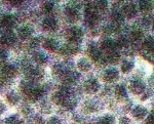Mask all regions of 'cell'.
Segmentation results:
<instances>
[{
	"instance_id": "cell-10",
	"label": "cell",
	"mask_w": 154,
	"mask_h": 124,
	"mask_svg": "<svg viewBox=\"0 0 154 124\" xmlns=\"http://www.w3.org/2000/svg\"><path fill=\"white\" fill-rule=\"evenodd\" d=\"M122 14L123 17L126 19H134L138 14V8L135 4L133 3H128L122 7Z\"/></svg>"
},
{
	"instance_id": "cell-29",
	"label": "cell",
	"mask_w": 154,
	"mask_h": 124,
	"mask_svg": "<svg viewBox=\"0 0 154 124\" xmlns=\"http://www.w3.org/2000/svg\"><path fill=\"white\" fill-rule=\"evenodd\" d=\"M97 11H104L108 7V0H95V3H94Z\"/></svg>"
},
{
	"instance_id": "cell-7",
	"label": "cell",
	"mask_w": 154,
	"mask_h": 124,
	"mask_svg": "<svg viewBox=\"0 0 154 124\" xmlns=\"http://www.w3.org/2000/svg\"><path fill=\"white\" fill-rule=\"evenodd\" d=\"M42 29L46 32H54L58 29V22L53 17H46L42 21Z\"/></svg>"
},
{
	"instance_id": "cell-30",
	"label": "cell",
	"mask_w": 154,
	"mask_h": 124,
	"mask_svg": "<svg viewBox=\"0 0 154 124\" xmlns=\"http://www.w3.org/2000/svg\"><path fill=\"white\" fill-rule=\"evenodd\" d=\"M111 20L114 24H121L125 20V17H123L122 12L120 11H113L112 14H111Z\"/></svg>"
},
{
	"instance_id": "cell-3",
	"label": "cell",
	"mask_w": 154,
	"mask_h": 124,
	"mask_svg": "<svg viewBox=\"0 0 154 124\" xmlns=\"http://www.w3.org/2000/svg\"><path fill=\"white\" fill-rule=\"evenodd\" d=\"M66 36L70 43L78 44L83 38V32H82V30L80 28H78V27H71V28L68 29V31H67Z\"/></svg>"
},
{
	"instance_id": "cell-11",
	"label": "cell",
	"mask_w": 154,
	"mask_h": 124,
	"mask_svg": "<svg viewBox=\"0 0 154 124\" xmlns=\"http://www.w3.org/2000/svg\"><path fill=\"white\" fill-rule=\"evenodd\" d=\"M76 67L80 72L82 73H88L91 70L93 66H91V63L88 59L86 58H80L76 61Z\"/></svg>"
},
{
	"instance_id": "cell-33",
	"label": "cell",
	"mask_w": 154,
	"mask_h": 124,
	"mask_svg": "<svg viewBox=\"0 0 154 124\" xmlns=\"http://www.w3.org/2000/svg\"><path fill=\"white\" fill-rule=\"evenodd\" d=\"M115 42H116V46H117L118 48H125V47H126V46L128 45V39H126L125 37H123V36L119 37V38Z\"/></svg>"
},
{
	"instance_id": "cell-26",
	"label": "cell",
	"mask_w": 154,
	"mask_h": 124,
	"mask_svg": "<svg viewBox=\"0 0 154 124\" xmlns=\"http://www.w3.org/2000/svg\"><path fill=\"white\" fill-rule=\"evenodd\" d=\"M143 47L150 53H154V39L151 37H148L143 42Z\"/></svg>"
},
{
	"instance_id": "cell-36",
	"label": "cell",
	"mask_w": 154,
	"mask_h": 124,
	"mask_svg": "<svg viewBox=\"0 0 154 124\" xmlns=\"http://www.w3.org/2000/svg\"><path fill=\"white\" fill-rule=\"evenodd\" d=\"M85 110L88 111V113L91 112H94V111L96 110V106L94 103H91V101H88V103L85 104Z\"/></svg>"
},
{
	"instance_id": "cell-25",
	"label": "cell",
	"mask_w": 154,
	"mask_h": 124,
	"mask_svg": "<svg viewBox=\"0 0 154 124\" xmlns=\"http://www.w3.org/2000/svg\"><path fill=\"white\" fill-rule=\"evenodd\" d=\"M107 61L109 62V63L111 64H116L119 62V59H120V54L117 50H112V51H109V53H107V56H106Z\"/></svg>"
},
{
	"instance_id": "cell-32",
	"label": "cell",
	"mask_w": 154,
	"mask_h": 124,
	"mask_svg": "<svg viewBox=\"0 0 154 124\" xmlns=\"http://www.w3.org/2000/svg\"><path fill=\"white\" fill-rule=\"evenodd\" d=\"M143 38V32L141 30H134L131 33V40L134 42H139Z\"/></svg>"
},
{
	"instance_id": "cell-41",
	"label": "cell",
	"mask_w": 154,
	"mask_h": 124,
	"mask_svg": "<svg viewBox=\"0 0 154 124\" xmlns=\"http://www.w3.org/2000/svg\"><path fill=\"white\" fill-rule=\"evenodd\" d=\"M6 122H8V123H17V122H19V120H18V118H17L16 116H12V117H9V118L6 119Z\"/></svg>"
},
{
	"instance_id": "cell-14",
	"label": "cell",
	"mask_w": 154,
	"mask_h": 124,
	"mask_svg": "<svg viewBox=\"0 0 154 124\" xmlns=\"http://www.w3.org/2000/svg\"><path fill=\"white\" fill-rule=\"evenodd\" d=\"M42 47L49 53H56L59 48V42L54 38H46L42 42Z\"/></svg>"
},
{
	"instance_id": "cell-42",
	"label": "cell",
	"mask_w": 154,
	"mask_h": 124,
	"mask_svg": "<svg viewBox=\"0 0 154 124\" xmlns=\"http://www.w3.org/2000/svg\"><path fill=\"white\" fill-rule=\"evenodd\" d=\"M119 122H120V123H130L131 120H130V119H128V118H121Z\"/></svg>"
},
{
	"instance_id": "cell-21",
	"label": "cell",
	"mask_w": 154,
	"mask_h": 124,
	"mask_svg": "<svg viewBox=\"0 0 154 124\" xmlns=\"http://www.w3.org/2000/svg\"><path fill=\"white\" fill-rule=\"evenodd\" d=\"M61 77L66 84H72V83L76 82V80L78 79V75H77L76 73H74V72H71V71L64 72L63 75H62Z\"/></svg>"
},
{
	"instance_id": "cell-19",
	"label": "cell",
	"mask_w": 154,
	"mask_h": 124,
	"mask_svg": "<svg viewBox=\"0 0 154 124\" xmlns=\"http://www.w3.org/2000/svg\"><path fill=\"white\" fill-rule=\"evenodd\" d=\"M32 59H33V61L35 62L36 64H38V65H45L48 61V56L41 50H36L35 53H33V56H32Z\"/></svg>"
},
{
	"instance_id": "cell-5",
	"label": "cell",
	"mask_w": 154,
	"mask_h": 124,
	"mask_svg": "<svg viewBox=\"0 0 154 124\" xmlns=\"http://www.w3.org/2000/svg\"><path fill=\"white\" fill-rule=\"evenodd\" d=\"M17 35L21 40H28L33 35V29L28 25H24V26L19 27L17 30Z\"/></svg>"
},
{
	"instance_id": "cell-22",
	"label": "cell",
	"mask_w": 154,
	"mask_h": 124,
	"mask_svg": "<svg viewBox=\"0 0 154 124\" xmlns=\"http://www.w3.org/2000/svg\"><path fill=\"white\" fill-rule=\"evenodd\" d=\"M5 100H6V103L9 104L11 106H14L20 101V96L16 91H9V92L6 93L5 95Z\"/></svg>"
},
{
	"instance_id": "cell-27",
	"label": "cell",
	"mask_w": 154,
	"mask_h": 124,
	"mask_svg": "<svg viewBox=\"0 0 154 124\" xmlns=\"http://www.w3.org/2000/svg\"><path fill=\"white\" fill-rule=\"evenodd\" d=\"M134 68V64L131 63V61H128V59H123V62L121 63V72H122L123 74H128L130 73V72L133 70Z\"/></svg>"
},
{
	"instance_id": "cell-24",
	"label": "cell",
	"mask_w": 154,
	"mask_h": 124,
	"mask_svg": "<svg viewBox=\"0 0 154 124\" xmlns=\"http://www.w3.org/2000/svg\"><path fill=\"white\" fill-rule=\"evenodd\" d=\"M27 73H28V77L32 81H37L42 77V73L37 68H30Z\"/></svg>"
},
{
	"instance_id": "cell-12",
	"label": "cell",
	"mask_w": 154,
	"mask_h": 124,
	"mask_svg": "<svg viewBox=\"0 0 154 124\" xmlns=\"http://www.w3.org/2000/svg\"><path fill=\"white\" fill-rule=\"evenodd\" d=\"M1 72H2V75L6 78H14L17 75H18V69L14 65H11V64H6L2 67L1 69Z\"/></svg>"
},
{
	"instance_id": "cell-13",
	"label": "cell",
	"mask_w": 154,
	"mask_h": 124,
	"mask_svg": "<svg viewBox=\"0 0 154 124\" xmlns=\"http://www.w3.org/2000/svg\"><path fill=\"white\" fill-rule=\"evenodd\" d=\"M65 17L69 22L75 23V22L78 21L79 18H80V14H79V11H77L75 7L68 6V7H66V9H65Z\"/></svg>"
},
{
	"instance_id": "cell-15",
	"label": "cell",
	"mask_w": 154,
	"mask_h": 124,
	"mask_svg": "<svg viewBox=\"0 0 154 124\" xmlns=\"http://www.w3.org/2000/svg\"><path fill=\"white\" fill-rule=\"evenodd\" d=\"M147 114H148L147 109L143 106H136L135 108L131 110V116H133L136 120H143V119L147 116Z\"/></svg>"
},
{
	"instance_id": "cell-4",
	"label": "cell",
	"mask_w": 154,
	"mask_h": 124,
	"mask_svg": "<svg viewBox=\"0 0 154 124\" xmlns=\"http://www.w3.org/2000/svg\"><path fill=\"white\" fill-rule=\"evenodd\" d=\"M83 88L86 93L94 95V93L98 92L99 89H100V83L97 79H88L84 82Z\"/></svg>"
},
{
	"instance_id": "cell-23",
	"label": "cell",
	"mask_w": 154,
	"mask_h": 124,
	"mask_svg": "<svg viewBox=\"0 0 154 124\" xmlns=\"http://www.w3.org/2000/svg\"><path fill=\"white\" fill-rule=\"evenodd\" d=\"M140 11L143 12H149L153 8V1L152 0H140L139 2Z\"/></svg>"
},
{
	"instance_id": "cell-8",
	"label": "cell",
	"mask_w": 154,
	"mask_h": 124,
	"mask_svg": "<svg viewBox=\"0 0 154 124\" xmlns=\"http://www.w3.org/2000/svg\"><path fill=\"white\" fill-rule=\"evenodd\" d=\"M118 78H119V73H118V71L114 68L107 69L103 73L104 81H106V82H108V83L115 82V81L118 80Z\"/></svg>"
},
{
	"instance_id": "cell-40",
	"label": "cell",
	"mask_w": 154,
	"mask_h": 124,
	"mask_svg": "<svg viewBox=\"0 0 154 124\" xmlns=\"http://www.w3.org/2000/svg\"><path fill=\"white\" fill-rule=\"evenodd\" d=\"M7 2H8L9 4H11V5H14V6H17V5H20V4L23 2V0H6Z\"/></svg>"
},
{
	"instance_id": "cell-35",
	"label": "cell",
	"mask_w": 154,
	"mask_h": 124,
	"mask_svg": "<svg viewBox=\"0 0 154 124\" xmlns=\"http://www.w3.org/2000/svg\"><path fill=\"white\" fill-rule=\"evenodd\" d=\"M7 111V106H6V103L3 100L0 98V116L5 114Z\"/></svg>"
},
{
	"instance_id": "cell-16",
	"label": "cell",
	"mask_w": 154,
	"mask_h": 124,
	"mask_svg": "<svg viewBox=\"0 0 154 124\" xmlns=\"http://www.w3.org/2000/svg\"><path fill=\"white\" fill-rule=\"evenodd\" d=\"M16 43V37L11 33H6L0 36V44L4 47H11Z\"/></svg>"
},
{
	"instance_id": "cell-9",
	"label": "cell",
	"mask_w": 154,
	"mask_h": 124,
	"mask_svg": "<svg viewBox=\"0 0 154 124\" xmlns=\"http://www.w3.org/2000/svg\"><path fill=\"white\" fill-rule=\"evenodd\" d=\"M27 98L32 101H36L43 95V89L41 87H36V86L32 85L28 91L26 92Z\"/></svg>"
},
{
	"instance_id": "cell-34",
	"label": "cell",
	"mask_w": 154,
	"mask_h": 124,
	"mask_svg": "<svg viewBox=\"0 0 154 124\" xmlns=\"http://www.w3.org/2000/svg\"><path fill=\"white\" fill-rule=\"evenodd\" d=\"M100 123H105V124H109V123H114V118L112 116H104L103 118H101L99 120Z\"/></svg>"
},
{
	"instance_id": "cell-45",
	"label": "cell",
	"mask_w": 154,
	"mask_h": 124,
	"mask_svg": "<svg viewBox=\"0 0 154 124\" xmlns=\"http://www.w3.org/2000/svg\"><path fill=\"white\" fill-rule=\"evenodd\" d=\"M0 84H1V83H0Z\"/></svg>"
},
{
	"instance_id": "cell-44",
	"label": "cell",
	"mask_w": 154,
	"mask_h": 124,
	"mask_svg": "<svg viewBox=\"0 0 154 124\" xmlns=\"http://www.w3.org/2000/svg\"><path fill=\"white\" fill-rule=\"evenodd\" d=\"M153 32H154V25H153Z\"/></svg>"
},
{
	"instance_id": "cell-17",
	"label": "cell",
	"mask_w": 154,
	"mask_h": 124,
	"mask_svg": "<svg viewBox=\"0 0 154 124\" xmlns=\"http://www.w3.org/2000/svg\"><path fill=\"white\" fill-rule=\"evenodd\" d=\"M14 24H16V20L11 14H4L0 19V25L4 29H11L14 26Z\"/></svg>"
},
{
	"instance_id": "cell-31",
	"label": "cell",
	"mask_w": 154,
	"mask_h": 124,
	"mask_svg": "<svg viewBox=\"0 0 154 124\" xmlns=\"http://www.w3.org/2000/svg\"><path fill=\"white\" fill-rule=\"evenodd\" d=\"M114 91H115V95H117V98H126V96H128L126 89L123 85H116Z\"/></svg>"
},
{
	"instance_id": "cell-18",
	"label": "cell",
	"mask_w": 154,
	"mask_h": 124,
	"mask_svg": "<svg viewBox=\"0 0 154 124\" xmlns=\"http://www.w3.org/2000/svg\"><path fill=\"white\" fill-rule=\"evenodd\" d=\"M88 53L89 59L94 62H99L102 58L101 49L99 47H97V46H95V45L89 46L88 49Z\"/></svg>"
},
{
	"instance_id": "cell-6",
	"label": "cell",
	"mask_w": 154,
	"mask_h": 124,
	"mask_svg": "<svg viewBox=\"0 0 154 124\" xmlns=\"http://www.w3.org/2000/svg\"><path fill=\"white\" fill-rule=\"evenodd\" d=\"M146 89V85L143 81L141 80H133L130 83V90L133 95H140L145 91Z\"/></svg>"
},
{
	"instance_id": "cell-38",
	"label": "cell",
	"mask_w": 154,
	"mask_h": 124,
	"mask_svg": "<svg viewBox=\"0 0 154 124\" xmlns=\"http://www.w3.org/2000/svg\"><path fill=\"white\" fill-rule=\"evenodd\" d=\"M146 123L154 124V112L150 113V114H149V115L147 116V118H146Z\"/></svg>"
},
{
	"instance_id": "cell-43",
	"label": "cell",
	"mask_w": 154,
	"mask_h": 124,
	"mask_svg": "<svg viewBox=\"0 0 154 124\" xmlns=\"http://www.w3.org/2000/svg\"><path fill=\"white\" fill-rule=\"evenodd\" d=\"M48 122L49 123H59L60 120H59V119H57V118H53V119H51Z\"/></svg>"
},
{
	"instance_id": "cell-39",
	"label": "cell",
	"mask_w": 154,
	"mask_h": 124,
	"mask_svg": "<svg viewBox=\"0 0 154 124\" xmlns=\"http://www.w3.org/2000/svg\"><path fill=\"white\" fill-rule=\"evenodd\" d=\"M39 45H40V42H39L38 38H33V39H32V41H31V47L36 48V47H38Z\"/></svg>"
},
{
	"instance_id": "cell-20",
	"label": "cell",
	"mask_w": 154,
	"mask_h": 124,
	"mask_svg": "<svg viewBox=\"0 0 154 124\" xmlns=\"http://www.w3.org/2000/svg\"><path fill=\"white\" fill-rule=\"evenodd\" d=\"M116 48H117L116 42L112 40V39H105V40H103L101 43V49L104 51H106V53L115 50Z\"/></svg>"
},
{
	"instance_id": "cell-37",
	"label": "cell",
	"mask_w": 154,
	"mask_h": 124,
	"mask_svg": "<svg viewBox=\"0 0 154 124\" xmlns=\"http://www.w3.org/2000/svg\"><path fill=\"white\" fill-rule=\"evenodd\" d=\"M7 51L3 48H0V62H5L7 59Z\"/></svg>"
},
{
	"instance_id": "cell-2",
	"label": "cell",
	"mask_w": 154,
	"mask_h": 124,
	"mask_svg": "<svg viewBox=\"0 0 154 124\" xmlns=\"http://www.w3.org/2000/svg\"><path fill=\"white\" fill-rule=\"evenodd\" d=\"M69 98H70V91H69V88L67 87H62L59 90L54 91L53 95H51V101L56 105H61V106H65L66 101Z\"/></svg>"
},
{
	"instance_id": "cell-28",
	"label": "cell",
	"mask_w": 154,
	"mask_h": 124,
	"mask_svg": "<svg viewBox=\"0 0 154 124\" xmlns=\"http://www.w3.org/2000/svg\"><path fill=\"white\" fill-rule=\"evenodd\" d=\"M54 2H51V1H45V2H43L41 5V11L45 14H51V12L54 11Z\"/></svg>"
},
{
	"instance_id": "cell-1",
	"label": "cell",
	"mask_w": 154,
	"mask_h": 124,
	"mask_svg": "<svg viewBox=\"0 0 154 124\" xmlns=\"http://www.w3.org/2000/svg\"><path fill=\"white\" fill-rule=\"evenodd\" d=\"M84 18H85V23L88 27H95L99 22V14L98 11L94 4H88L85 6L84 11Z\"/></svg>"
}]
</instances>
